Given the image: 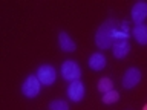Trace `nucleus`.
I'll use <instances>...</instances> for the list:
<instances>
[{
    "label": "nucleus",
    "mask_w": 147,
    "mask_h": 110,
    "mask_svg": "<svg viewBox=\"0 0 147 110\" xmlns=\"http://www.w3.org/2000/svg\"><path fill=\"white\" fill-rule=\"evenodd\" d=\"M61 76L66 81H71V82L75 81V80H80L81 69L74 60H66V61L61 64Z\"/></svg>",
    "instance_id": "obj_2"
},
{
    "label": "nucleus",
    "mask_w": 147,
    "mask_h": 110,
    "mask_svg": "<svg viewBox=\"0 0 147 110\" xmlns=\"http://www.w3.org/2000/svg\"><path fill=\"white\" fill-rule=\"evenodd\" d=\"M40 87H41V82L37 78V75H29L22 84V93L26 98H35L40 93Z\"/></svg>",
    "instance_id": "obj_3"
},
{
    "label": "nucleus",
    "mask_w": 147,
    "mask_h": 110,
    "mask_svg": "<svg viewBox=\"0 0 147 110\" xmlns=\"http://www.w3.org/2000/svg\"><path fill=\"white\" fill-rule=\"evenodd\" d=\"M49 110H69V104L64 99H54L49 104Z\"/></svg>",
    "instance_id": "obj_13"
},
{
    "label": "nucleus",
    "mask_w": 147,
    "mask_h": 110,
    "mask_svg": "<svg viewBox=\"0 0 147 110\" xmlns=\"http://www.w3.org/2000/svg\"><path fill=\"white\" fill-rule=\"evenodd\" d=\"M140 81H141V72H140V69L130 67V69H127V70H126L121 82H123L124 89H133V87H136L138 84H140Z\"/></svg>",
    "instance_id": "obj_5"
},
{
    "label": "nucleus",
    "mask_w": 147,
    "mask_h": 110,
    "mask_svg": "<svg viewBox=\"0 0 147 110\" xmlns=\"http://www.w3.org/2000/svg\"><path fill=\"white\" fill-rule=\"evenodd\" d=\"M110 90H113V81L107 76L101 78V80L98 81V92H101V93H107V92H110Z\"/></svg>",
    "instance_id": "obj_11"
},
{
    "label": "nucleus",
    "mask_w": 147,
    "mask_h": 110,
    "mask_svg": "<svg viewBox=\"0 0 147 110\" xmlns=\"http://www.w3.org/2000/svg\"><path fill=\"white\" fill-rule=\"evenodd\" d=\"M37 78L40 80L41 84L51 86L55 81V78H57V72H55V69L52 66H49V64H43V66H40L38 70H37Z\"/></svg>",
    "instance_id": "obj_4"
},
{
    "label": "nucleus",
    "mask_w": 147,
    "mask_h": 110,
    "mask_svg": "<svg viewBox=\"0 0 147 110\" xmlns=\"http://www.w3.org/2000/svg\"><path fill=\"white\" fill-rule=\"evenodd\" d=\"M118 29H119V21L113 20V18L106 20L103 25L98 28V31H96V34H95V43H96V46H98L100 49L112 48L115 34H117Z\"/></svg>",
    "instance_id": "obj_1"
},
{
    "label": "nucleus",
    "mask_w": 147,
    "mask_h": 110,
    "mask_svg": "<svg viewBox=\"0 0 147 110\" xmlns=\"http://www.w3.org/2000/svg\"><path fill=\"white\" fill-rule=\"evenodd\" d=\"M132 34L140 44H147V25H144V23L135 25L132 29Z\"/></svg>",
    "instance_id": "obj_10"
},
{
    "label": "nucleus",
    "mask_w": 147,
    "mask_h": 110,
    "mask_svg": "<svg viewBox=\"0 0 147 110\" xmlns=\"http://www.w3.org/2000/svg\"><path fill=\"white\" fill-rule=\"evenodd\" d=\"M58 46L61 50H64V52H74V50L77 49L75 41L71 38V35H69L67 32H60L58 34Z\"/></svg>",
    "instance_id": "obj_8"
},
{
    "label": "nucleus",
    "mask_w": 147,
    "mask_h": 110,
    "mask_svg": "<svg viewBox=\"0 0 147 110\" xmlns=\"http://www.w3.org/2000/svg\"><path fill=\"white\" fill-rule=\"evenodd\" d=\"M147 18V2H136L132 8V20L140 25Z\"/></svg>",
    "instance_id": "obj_7"
},
{
    "label": "nucleus",
    "mask_w": 147,
    "mask_h": 110,
    "mask_svg": "<svg viewBox=\"0 0 147 110\" xmlns=\"http://www.w3.org/2000/svg\"><path fill=\"white\" fill-rule=\"evenodd\" d=\"M101 99H103L104 104H113L119 99V93L117 90H110V92H107V93H103V98Z\"/></svg>",
    "instance_id": "obj_12"
},
{
    "label": "nucleus",
    "mask_w": 147,
    "mask_h": 110,
    "mask_svg": "<svg viewBox=\"0 0 147 110\" xmlns=\"http://www.w3.org/2000/svg\"><path fill=\"white\" fill-rule=\"evenodd\" d=\"M89 67L92 69V70H103V69L106 67V57L101 52H95L90 55L89 58Z\"/></svg>",
    "instance_id": "obj_9"
},
{
    "label": "nucleus",
    "mask_w": 147,
    "mask_h": 110,
    "mask_svg": "<svg viewBox=\"0 0 147 110\" xmlns=\"http://www.w3.org/2000/svg\"><path fill=\"white\" fill-rule=\"evenodd\" d=\"M67 96L71 101H74V103L81 101L83 96H84V84H83L80 80L72 81L67 87Z\"/></svg>",
    "instance_id": "obj_6"
},
{
    "label": "nucleus",
    "mask_w": 147,
    "mask_h": 110,
    "mask_svg": "<svg viewBox=\"0 0 147 110\" xmlns=\"http://www.w3.org/2000/svg\"><path fill=\"white\" fill-rule=\"evenodd\" d=\"M142 110H147V104L144 105V107H142Z\"/></svg>",
    "instance_id": "obj_14"
}]
</instances>
